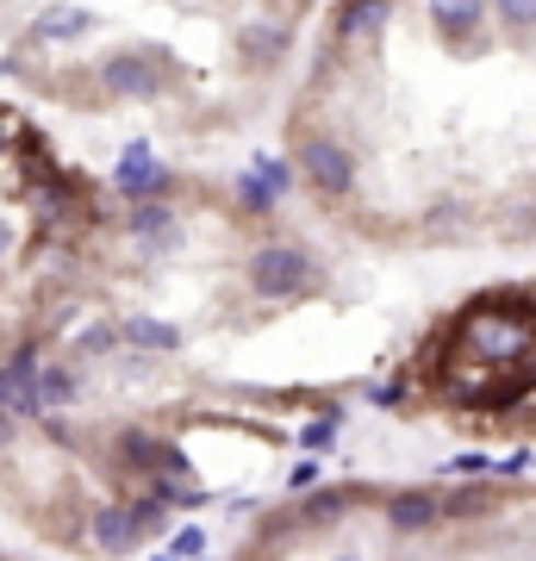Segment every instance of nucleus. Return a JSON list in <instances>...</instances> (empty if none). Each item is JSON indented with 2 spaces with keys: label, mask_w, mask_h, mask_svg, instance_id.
Here are the masks:
<instances>
[{
  "label": "nucleus",
  "mask_w": 536,
  "mask_h": 561,
  "mask_svg": "<svg viewBox=\"0 0 536 561\" xmlns=\"http://www.w3.org/2000/svg\"><path fill=\"white\" fill-rule=\"evenodd\" d=\"M287 181L380 250L536 243V0H338Z\"/></svg>",
  "instance_id": "obj_1"
},
{
  "label": "nucleus",
  "mask_w": 536,
  "mask_h": 561,
  "mask_svg": "<svg viewBox=\"0 0 536 561\" xmlns=\"http://www.w3.org/2000/svg\"><path fill=\"white\" fill-rule=\"evenodd\" d=\"M231 561H536V474L331 481L262 512Z\"/></svg>",
  "instance_id": "obj_2"
},
{
  "label": "nucleus",
  "mask_w": 536,
  "mask_h": 561,
  "mask_svg": "<svg viewBox=\"0 0 536 561\" xmlns=\"http://www.w3.org/2000/svg\"><path fill=\"white\" fill-rule=\"evenodd\" d=\"M13 250H20V225H13V219H0V262L13 256Z\"/></svg>",
  "instance_id": "obj_3"
}]
</instances>
